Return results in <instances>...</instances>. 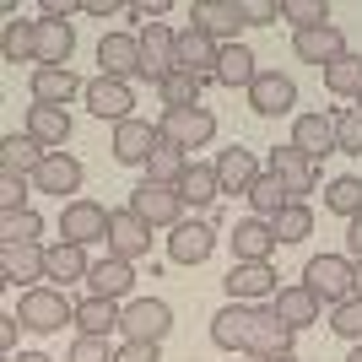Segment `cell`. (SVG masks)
<instances>
[{
    "label": "cell",
    "mask_w": 362,
    "mask_h": 362,
    "mask_svg": "<svg viewBox=\"0 0 362 362\" xmlns=\"http://www.w3.org/2000/svg\"><path fill=\"white\" fill-rule=\"evenodd\" d=\"M303 287L314 292L319 303L341 308L346 298H357V265L341 259V255H314L308 265H303Z\"/></svg>",
    "instance_id": "cell-1"
},
{
    "label": "cell",
    "mask_w": 362,
    "mask_h": 362,
    "mask_svg": "<svg viewBox=\"0 0 362 362\" xmlns=\"http://www.w3.org/2000/svg\"><path fill=\"white\" fill-rule=\"evenodd\" d=\"M16 319H22V330L54 335V330H65V325H76V303L65 298V292H54V287H33V292H22Z\"/></svg>",
    "instance_id": "cell-2"
},
{
    "label": "cell",
    "mask_w": 362,
    "mask_h": 362,
    "mask_svg": "<svg viewBox=\"0 0 362 362\" xmlns=\"http://www.w3.org/2000/svg\"><path fill=\"white\" fill-rule=\"evenodd\" d=\"M157 136L173 141L179 151H200V146H211V136H216V114L211 108H163Z\"/></svg>",
    "instance_id": "cell-3"
},
{
    "label": "cell",
    "mask_w": 362,
    "mask_h": 362,
    "mask_svg": "<svg viewBox=\"0 0 362 362\" xmlns=\"http://www.w3.org/2000/svg\"><path fill=\"white\" fill-rule=\"evenodd\" d=\"M124 341H151V346H163V335L173 330V308L163 298H130L124 303Z\"/></svg>",
    "instance_id": "cell-4"
},
{
    "label": "cell",
    "mask_w": 362,
    "mask_h": 362,
    "mask_svg": "<svg viewBox=\"0 0 362 362\" xmlns=\"http://www.w3.org/2000/svg\"><path fill=\"white\" fill-rule=\"evenodd\" d=\"M292 335H298V330H292V325H281V314H276L271 303H259L255 319H249V346H243V351H249L255 362L287 357V351H292Z\"/></svg>",
    "instance_id": "cell-5"
},
{
    "label": "cell",
    "mask_w": 362,
    "mask_h": 362,
    "mask_svg": "<svg viewBox=\"0 0 362 362\" xmlns=\"http://www.w3.org/2000/svg\"><path fill=\"white\" fill-rule=\"evenodd\" d=\"M130 211H136L141 222H151V227H179V222H184V200H179V189H173V184L141 179L136 195H130Z\"/></svg>",
    "instance_id": "cell-6"
},
{
    "label": "cell",
    "mask_w": 362,
    "mask_h": 362,
    "mask_svg": "<svg viewBox=\"0 0 362 362\" xmlns=\"http://www.w3.org/2000/svg\"><path fill=\"white\" fill-rule=\"evenodd\" d=\"M216 60H222V44L200 28H184L179 33V54H173V71L195 76V81H216Z\"/></svg>",
    "instance_id": "cell-7"
},
{
    "label": "cell",
    "mask_w": 362,
    "mask_h": 362,
    "mask_svg": "<svg viewBox=\"0 0 362 362\" xmlns=\"http://www.w3.org/2000/svg\"><path fill=\"white\" fill-rule=\"evenodd\" d=\"M0 276L11 287L28 281V292H33L38 281H49V249L44 243H0Z\"/></svg>",
    "instance_id": "cell-8"
},
{
    "label": "cell",
    "mask_w": 362,
    "mask_h": 362,
    "mask_svg": "<svg viewBox=\"0 0 362 362\" xmlns=\"http://www.w3.org/2000/svg\"><path fill=\"white\" fill-rule=\"evenodd\" d=\"M249 108H255L259 119H281V114H292L298 108V81L281 71H259L255 87H249Z\"/></svg>",
    "instance_id": "cell-9"
},
{
    "label": "cell",
    "mask_w": 362,
    "mask_h": 362,
    "mask_svg": "<svg viewBox=\"0 0 362 362\" xmlns=\"http://www.w3.org/2000/svg\"><path fill=\"white\" fill-rule=\"evenodd\" d=\"M227 298L233 303H249V308H259V303H271L276 292H281V276L271 271V265H238L233 259V271H227Z\"/></svg>",
    "instance_id": "cell-10"
},
{
    "label": "cell",
    "mask_w": 362,
    "mask_h": 362,
    "mask_svg": "<svg viewBox=\"0 0 362 362\" xmlns=\"http://www.w3.org/2000/svg\"><path fill=\"white\" fill-rule=\"evenodd\" d=\"M108 238V211L98 206V200H65V211H60V243H98Z\"/></svg>",
    "instance_id": "cell-11"
},
{
    "label": "cell",
    "mask_w": 362,
    "mask_h": 362,
    "mask_svg": "<svg viewBox=\"0 0 362 362\" xmlns=\"http://www.w3.org/2000/svg\"><path fill=\"white\" fill-rule=\"evenodd\" d=\"M108 255H119L136 265L141 255H151V222H141L130 206L124 211H108Z\"/></svg>",
    "instance_id": "cell-12"
},
{
    "label": "cell",
    "mask_w": 362,
    "mask_h": 362,
    "mask_svg": "<svg viewBox=\"0 0 362 362\" xmlns=\"http://www.w3.org/2000/svg\"><path fill=\"white\" fill-rule=\"evenodd\" d=\"M81 98H87V108L98 114V119H114V124L136 119V114H130V108H136V92H130V81H114V76H92Z\"/></svg>",
    "instance_id": "cell-13"
},
{
    "label": "cell",
    "mask_w": 362,
    "mask_h": 362,
    "mask_svg": "<svg viewBox=\"0 0 362 362\" xmlns=\"http://www.w3.org/2000/svg\"><path fill=\"white\" fill-rule=\"evenodd\" d=\"M189 28L211 33L216 44H238L243 6H238V0H195V6H189Z\"/></svg>",
    "instance_id": "cell-14"
},
{
    "label": "cell",
    "mask_w": 362,
    "mask_h": 362,
    "mask_svg": "<svg viewBox=\"0 0 362 362\" xmlns=\"http://www.w3.org/2000/svg\"><path fill=\"white\" fill-rule=\"evenodd\" d=\"M173 54H179V33L173 28H141V76L163 87L168 76H173Z\"/></svg>",
    "instance_id": "cell-15"
},
{
    "label": "cell",
    "mask_w": 362,
    "mask_h": 362,
    "mask_svg": "<svg viewBox=\"0 0 362 362\" xmlns=\"http://www.w3.org/2000/svg\"><path fill=\"white\" fill-rule=\"evenodd\" d=\"M271 173H276L281 184H287V195H292V200L314 195V184H319V163H314V157H303V151L292 146V141L271 151Z\"/></svg>",
    "instance_id": "cell-16"
},
{
    "label": "cell",
    "mask_w": 362,
    "mask_h": 362,
    "mask_svg": "<svg viewBox=\"0 0 362 362\" xmlns=\"http://www.w3.org/2000/svg\"><path fill=\"white\" fill-rule=\"evenodd\" d=\"M227 243H233V259H238V265H271V255L281 249V243H276V227H271V222H259V216L238 222Z\"/></svg>",
    "instance_id": "cell-17"
},
{
    "label": "cell",
    "mask_w": 362,
    "mask_h": 362,
    "mask_svg": "<svg viewBox=\"0 0 362 362\" xmlns=\"http://www.w3.org/2000/svg\"><path fill=\"white\" fill-rule=\"evenodd\" d=\"M98 65H103V76H114V81L141 76V33H103Z\"/></svg>",
    "instance_id": "cell-18"
},
{
    "label": "cell",
    "mask_w": 362,
    "mask_h": 362,
    "mask_svg": "<svg viewBox=\"0 0 362 362\" xmlns=\"http://www.w3.org/2000/svg\"><path fill=\"white\" fill-rule=\"evenodd\" d=\"M292 54L308 65H319V71H330L341 54H346V38H341V28L335 22H325V28H308V33H292Z\"/></svg>",
    "instance_id": "cell-19"
},
{
    "label": "cell",
    "mask_w": 362,
    "mask_h": 362,
    "mask_svg": "<svg viewBox=\"0 0 362 362\" xmlns=\"http://www.w3.org/2000/svg\"><path fill=\"white\" fill-rule=\"evenodd\" d=\"M157 130H151L146 119H124V124H114V163H124V168H146L151 163V151H157Z\"/></svg>",
    "instance_id": "cell-20"
},
{
    "label": "cell",
    "mask_w": 362,
    "mask_h": 362,
    "mask_svg": "<svg viewBox=\"0 0 362 362\" xmlns=\"http://www.w3.org/2000/svg\"><path fill=\"white\" fill-rule=\"evenodd\" d=\"M81 179H87V168H81V157H71V151H49L44 168L33 173V184L44 189V195H76L81 189Z\"/></svg>",
    "instance_id": "cell-21"
},
{
    "label": "cell",
    "mask_w": 362,
    "mask_h": 362,
    "mask_svg": "<svg viewBox=\"0 0 362 362\" xmlns=\"http://www.w3.org/2000/svg\"><path fill=\"white\" fill-rule=\"evenodd\" d=\"M259 173H265V168H259V157H255L249 146H227L222 157H216V179H222V195H249Z\"/></svg>",
    "instance_id": "cell-22"
},
{
    "label": "cell",
    "mask_w": 362,
    "mask_h": 362,
    "mask_svg": "<svg viewBox=\"0 0 362 362\" xmlns=\"http://www.w3.org/2000/svg\"><path fill=\"white\" fill-rule=\"evenodd\" d=\"M87 298H114V303H124L130 298V287H136V265L130 259H119V255H108V259H98L87 271Z\"/></svg>",
    "instance_id": "cell-23"
},
{
    "label": "cell",
    "mask_w": 362,
    "mask_h": 362,
    "mask_svg": "<svg viewBox=\"0 0 362 362\" xmlns=\"http://www.w3.org/2000/svg\"><path fill=\"white\" fill-rule=\"evenodd\" d=\"M71 54H76V28H71V22H49V16H38V60H33V65L71 71Z\"/></svg>",
    "instance_id": "cell-24"
},
{
    "label": "cell",
    "mask_w": 362,
    "mask_h": 362,
    "mask_svg": "<svg viewBox=\"0 0 362 362\" xmlns=\"http://www.w3.org/2000/svg\"><path fill=\"white\" fill-rule=\"evenodd\" d=\"M292 146L303 151V157H330L335 151V114H298L292 119Z\"/></svg>",
    "instance_id": "cell-25"
},
{
    "label": "cell",
    "mask_w": 362,
    "mask_h": 362,
    "mask_svg": "<svg viewBox=\"0 0 362 362\" xmlns=\"http://www.w3.org/2000/svg\"><path fill=\"white\" fill-rule=\"evenodd\" d=\"M44 157H49V146H38L28 130H11V136L0 141V173H11V179L38 173V168H44Z\"/></svg>",
    "instance_id": "cell-26"
},
{
    "label": "cell",
    "mask_w": 362,
    "mask_h": 362,
    "mask_svg": "<svg viewBox=\"0 0 362 362\" xmlns=\"http://www.w3.org/2000/svg\"><path fill=\"white\" fill-rule=\"evenodd\" d=\"M211 249H216V233L206 222H179L173 238H168V259L173 265H200V259H211Z\"/></svg>",
    "instance_id": "cell-27"
},
{
    "label": "cell",
    "mask_w": 362,
    "mask_h": 362,
    "mask_svg": "<svg viewBox=\"0 0 362 362\" xmlns=\"http://www.w3.org/2000/svg\"><path fill=\"white\" fill-rule=\"evenodd\" d=\"M33 103H54L65 108L76 92H87V81H76V71H49V65H33Z\"/></svg>",
    "instance_id": "cell-28"
},
{
    "label": "cell",
    "mask_w": 362,
    "mask_h": 362,
    "mask_svg": "<svg viewBox=\"0 0 362 362\" xmlns=\"http://www.w3.org/2000/svg\"><path fill=\"white\" fill-rule=\"evenodd\" d=\"M124 325V303H114V298H81L76 303V330L81 335H114Z\"/></svg>",
    "instance_id": "cell-29"
},
{
    "label": "cell",
    "mask_w": 362,
    "mask_h": 362,
    "mask_svg": "<svg viewBox=\"0 0 362 362\" xmlns=\"http://www.w3.org/2000/svg\"><path fill=\"white\" fill-rule=\"evenodd\" d=\"M28 136L38 141V146H65L71 141V108H54V103H33L28 108Z\"/></svg>",
    "instance_id": "cell-30"
},
{
    "label": "cell",
    "mask_w": 362,
    "mask_h": 362,
    "mask_svg": "<svg viewBox=\"0 0 362 362\" xmlns=\"http://www.w3.org/2000/svg\"><path fill=\"white\" fill-rule=\"evenodd\" d=\"M271 308L281 314V325H292V330H308V325L319 319V308H325V303H319L314 292L303 287V281H292V287H281V292L271 298Z\"/></svg>",
    "instance_id": "cell-31"
},
{
    "label": "cell",
    "mask_w": 362,
    "mask_h": 362,
    "mask_svg": "<svg viewBox=\"0 0 362 362\" xmlns=\"http://www.w3.org/2000/svg\"><path fill=\"white\" fill-rule=\"evenodd\" d=\"M249 319H255L249 303H227L222 314H211V341L222 351H243L249 346Z\"/></svg>",
    "instance_id": "cell-32"
},
{
    "label": "cell",
    "mask_w": 362,
    "mask_h": 362,
    "mask_svg": "<svg viewBox=\"0 0 362 362\" xmlns=\"http://www.w3.org/2000/svg\"><path fill=\"white\" fill-rule=\"evenodd\" d=\"M179 200L184 206H195V211H206L211 200H222V179H216L211 163H189V173L179 179Z\"/></svg>",
    "instance_id": "cell-33"
},
{
    "label": "cell",
    "mask_w": 362,
    "mask_h": 362,
    "mask_svg": "<svg viewBox=\"0 0 362 362\" xmlns=\"http://www.w3.org/2000/svg\"><path fill=\"white\" fill-rule=\"evenodd\" d=\"M255 49L249 44H222V60H216V81H222V87H255Z\"/></svg>",
    "instance_id": "cell-34"
},
{
    "label": "cell",
    "mask_w": 362,
    "mask_h": 362,
    "mask_svg": "<svg viewBox=\"0 0 362 362\" xmlns=\"http://www.w3.org/2000/svg\"><path fill=\"white\" fill-rule=\"evenodd\" d=\"M249 206H255V216H259V222H276V216H281V211L292 206V195H287V184L276 179L271 168H265V173L255 179V189H249Z\"/></svg>",
    "instance_id": "cell-35"
},
{
    "label": "cell",
    "mask_w": 362,
    "mask_h": 362,
    "mask_svg": "<svg viewBox=\"0 0 362 362\" xmlns=\"http://www.w3.org/2000/svg\"><path fill=\"white\" fill-rule=\"evenodd\" d=\"M184 173H189V151H179L173 141H157V151H151V163H146V179L151 184H173V189H179Z\"/></svg>",
    "instance_id": "cell-36"
},
{
    "label": "cell",
    "mask_w": 362,
    "mask_h": 362,
    "mask_svg": "<svg viewBox=\"0 0 362 362\" xmlns=\"http://www.w3.org/2000/svg\"><path fill=\"white\" fill-rule=\"evenodd\" d=\"M325 92H330V98H351V103H357V98H362V54H351V49H346V54L325 71Z\"/></svg>",
    "instance_id": "cell-37"
},
{
    "label": "cell",
    "mask_w": 362,
    "mask_h": 362,
    "mask_svg": "<svg viewBox=\"0 0 362 362\" xmlns=\"http://www.w3.org/2000/svg\"><path fill=\"white\" fill-rule=\"evenodd\" d=\"M92 271V259L81 243H54L49 249V281H87Z\"/></svg>",
    "instance_id": "cell-38"
},
{
    "label": "cell",
    "mask_w": 362,
    "mask_h": 362,
    "mask_svg": "<svg viewBox=\"0 0 362 362\" xmlns=\"http://www.w3.org/2000/svg\"><path fill=\"white\" fill-rule=\"evenodd\" d=\"M325 211H335V216H362V179H351V173H341V179H330L325 184Z\"/></svg>",
    "instance_id": "cell-39"
},
{
    "label": "cell",
    "mask_w": 362,
    "mask_h": 362,
    "mask_svg": "<svg viewBox=\"0 0 362 362\" xmlns=\"http://www.w3.org/2000/svg\"><path fill=\"white\" fill-rule=\"evenodd\" d=\"M0 54H6L11 65H22V60H38V22H6Z\"/></svg>",
    "instance_id": "cell-40"
},
{
    "label": "cell",
    "mask_w": 362,
    "mask_h": 362,
    "mask_svg": "<svg viewBox=\"0 0 362 362\" xmlns=\"http://www.w3.org/2000/svg\"><path fill=\"white\" fill-rule=\"evenodd\" d=\"M200 87H206V81H195V76L173 71L163 87H157V98H163V108H200Z\"/></svg>",
    "instance_id": "cell-41"
},
{
    "label": "cell",
    "mask_w": 362,
    "mask_h": 362,
    "mask_svg": "<svg viewBox=\"0 0 362 362\" xmlns=\"http://www.w3.org/2000/svg\"><path fill=\"white\" fill-rule=\"evenodd\" d=\"M276 243H303L308 238V233H314V211H308V206H303V200H292L287 211L276 216Z\"/></svg>",
    "instance_id": "cell-42"
},
{
    "label": "cell",
    "mask_w": 362,
    "mask_h": 362,
    "mask_svg": "<svg viewBox=\"0 0 362 362\" xmlns=\"http://www.w3.org/2000/svg\"><path fill=\"white\" fill-rule=\"evenodd\" d=\"M281 22H292L298 33L325 28V22H330V6H325V0H281Z\"/></svg>",
    "instance_id": "cell-43"
},
{
    "label": "cell",
    "mask_w": 362,
    "mask_h": 362,
    "mask_svg": "<svg viewBox=\"0 0 362 362\" xmlns=\"http://www.w3.org/2000/svg\"><path fill=\"white\" fill-rule=\"evenodd\" d=\"M38 233H44V216L33 211H11L6 222H0V243H38Z\"/></svg>",
    "instance_id": "cell-44"
},
{
    "label": "cell",
    "mask_w": 362,
    "mask_h": 362,
    "mask_svg": "<svg viewBox=\"0 0 362 362\" xmlns=\"http://www.w3.org/2000/svg\"><path fill=\"white\" fill-rule=\"evenodd\" d=\"M335 151L362 157V108H341L335 114Z\"/></svg>",
    "instance_id": "cell-45"
},
{
    "label": "cell",
    "mask_w": 362,
    "mask_h": 362,
    "mask_svg": "<svg viewBox=\"0 0 362 362\" xmlns=\"http://www.w3.org/2000/svg\"><path fill=\"white\" fill-rule=\"evenodd\" d=\"M330 330L341 335V341H351V346H357V341H362V298H346L341 308H335Z\"/></svg>",
    "instance_id": "cell-46"
},
{
    "label": "cell",
    "mask_w": 362,
    "mask_h": 362,
    "mask_svg": "<svg viewBox=\"0 0 362 362\" xmlns=\"http://www.w3.org/2000/svg\"><path fill=\"white\" fill-rule=\"evenodd\" d=\"M65 362H114V346H108L103 335H76Z\"/></svg>",
    "instance_id": "cell-47"
},
{
    "label": "cell",
    "mask_w": 362,
    "mask_h": 362,
    "mask_svg": "<svg viewBox=\"0 0 362 362\" xmlns=\"http://www.w3.org/2000/svg\"><path fill=\"white\" fill-rule=\"evenodd\" d=\"M0 211H28V179H11V173H0Z\"/></svg>",
    "instance_id": "cell-48"
},
{
    "label": "cell",
    "mask_w": 362,
    "mask_h": 362,
    "mask_svg": "<svg viewBox=\"0 0 362 362\" xmlns=\"http://www.w3.org/2000/svg\"><path fill=\"white\" fill-rule=\"evenodd\" d=\"M243 6V22L249 28H271V22H281V6L276 0H238Z\"/></svg>",
    "instance_id": "cell-49"
},
{
    "label": "cell",
    "mask_w": 362,
    "mask_h": 362,
    "mask_svg": "<svg viewBox=\"0 0 362 362\" xmlns=\"http://www.w3.org/2000/svg\"><path fill=\"white\" fill-rule=\"evenodd\" d=\"M114 362H163V346H151V341H124L114 351Z\"/></svg>",
    "instance_id": "cell-50"
},
{
    "label": "cell",
    "mask_w": 362,
    "mask_h": 362,
    "mask_svg": "<svg viewBox=\"0 0 362 362\" xmlns=\"http://www.w3.org/2000/svg\"><path fill=\"white\" fill-rule=\"evenodd\" d=\"M16 335H22V319H16V308H11V314H0V351H6V362L16 357Z\"/></svg>",
    "instance_id": "cell-51"
},
{
    "label": "cell",
    "mask_w": 362,
    "mask_h": 362,
    "mask_svg": "<svg viewBox=\"0 0 362 362\" xmlns=\"http://www.w3.org/2000/svg\"><path fill=\"white\" fill-rule=\"evenodd\" d=\"M130 16H136V22H146V28H157V22L168 16V0H146V6H130Z\"/></svg>",
    "instance_id": "cell-52"
},
{
    "label": "cell",
    "mask_w": 362,
    "mask_h": 362,
    "mask_svg": "<svg viewBox=\"0 0 362 362\" xmlns=\"http://www.w3.org/2000/svg\"><path fill=\"white\" fill-rule=\"evenodd\" d=\"M346 249L362 259V216H351V222H346Z\"/></svg>",
    "instance_id": "cell-53"
},
{
    "label": "cell",
    "mask_w": 362,
    "mask_h": 362,
    "mask_svg": "<svg viewBox=\"0 0 362 362\" xmlns=\"http://www.w3.org/2000/svg\"><path fill=\"white\" fill-rule=\"evenodd\" d=\"M81 11H87V16H114V11H119V6H114V0H87Z\"/></svg>",
    "instance_id": "cell-54"
},
{
    "label": "cell",
    "mask_w": 362,
    "mask_h": 362,
    "mask_svg": "<svg viewBox=\"0 0 362 362\" xmlns=\"http://www.w3.org/2000/svg\"><path fill=\"white\" fill-rule=\"evenodd\" d=\"M11 362H54V357H49V351H16Z\"/></svg>",
    "instance_id": "cell-55"
},
{
    "label": "cell",
    "mask_w": 362,
    "mask_h": 362,
    "mask_svg": "<svg viewBox=\"0 0 362 362\" xmlns=\"http://www.w3.org/2000/svg\"><path fill=\"white\" fill-rule=\"evenodd\" d=\"M346 362H362V341H357V346H351V357Z\"/></svg>",
    "instance_id": "cell-56"
},
{
    "label": "cell",
    "mask_w": 362,
    "mask_h": 362,
    "mask_svg": "<svg viewBox=\"0 0 362 362\" xmlns=\"http://www.w3.org/2000/svg\"><path fill=\"white\" fill-rule=\"evenodd\" d=\"M357 298H362V259H357Z\"/></svg>",
    "instance_id": "cell-57"
},
{
    "label": "cell",
    "mask_w": 362,
    "mask_h": 362,
    "mask_svg": "<svg viewBox=\"0 0 362 362\" xmlns=\"http://www.w3.org/2000/svg\"><path fill=\"white\" fill-rule=\"evenodd\" d=\"M265 362H298V357H292V351H287V357H265Z\"/></svg>",
    "instance_id": "cell-58"
},
{
    "label": "cell",
    "mask_w": 362,
    "mask_h": 362,
    "mask_svg": "<svg viewBox=\"0 0 362 362\" xmlns=\"http://www.w3.org/2000/svg\"><path fill=\"white\" fill-rule=\"evenodd\" d=\"M357 108H362V98H357Z\"/></svg>",
    "instance_id": "cell-59"
}]
</instances>
